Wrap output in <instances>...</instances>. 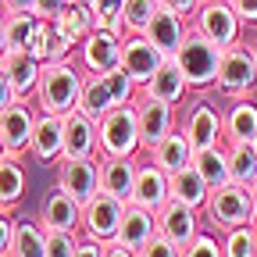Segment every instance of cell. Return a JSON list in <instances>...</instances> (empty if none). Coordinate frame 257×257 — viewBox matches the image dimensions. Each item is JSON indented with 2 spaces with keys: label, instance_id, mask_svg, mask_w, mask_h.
Returning a JSON list of instances; mask_svg holds the SVG:
<instances>
[{
  "label": "cell",
  "instance_id": "6da1fadb",
  "mask_svg": "<svg viewBox=\"0 0 257 257\" xmlns=\"http://www.w3.org/2000/svg\"><path fill=\"white\" fill-rule=\"evenodd\" d=\"M82 72L75 61H47L43 72H40V82H36V96L32 100L40 104V111H50V114H68L75 104H79V89H82Z\"/></svg>",
  "mask_w": 257,
  "mask_h": 257
},
{
  "label": "cell",
  "instance_id": "7a4b0ae2",
  "mask_svg": "<svg viewBox=\"0 0 257 257\" xmlns=\"http://www.w3.org/2000/svg\"><path fill=\"white\" fill-rule=\"evenodd\" d=\"M172 57L179 64V72L186 75V86L189 89H211L214 86L221 50L207 36H200L197 29H186V36H182V43H179V50Z\"/></svg>",
  "mask_w": 257,
  "mask_h": 257
},
{
  "label": "cell",
  "instance_id": "3957f363",
  "mask_svg": "<svg viewBox=\"0 0 257 257\" xmlns=\"http://www.w3.org/2000/svg\"><path fill=\"white\" fill-rule=\"evenodd\" d=\"M96 157H136L140 147V121H136V104H118L96 121Z\"/></svg>",
  "mask_w": 257,
  "mask_h": 257
},
{
  "label": "cell",
  "instance_id": "277c9868",
  "mask_svg": "<svg viewBox=\"0 0 257 257\" xmlns=\"http://www.w3.org/2000/svg\"><path fill=\"white\" fill-rule=\"evenodd\" d=\"M214 89L229 100H243V96H253L257 89V61L253 50L243 43H232L221 50L218 61V75H214Z\"/></svg>",
  "mask_w": 257,
  "mask_h": 257
},
{
  "label": "cell",
  "instance_id": "5b68a950",
  "mask_svg": "<svg viewBox=\"0 0 257 257\" xmlns=\"http://www.w3.org/2000/svg\"><path fill=\"white\" fill-rule=\"evenodd\" d=\"M204 218L214 225V229H236V225H250V221L257 218L250 189L239 186V182H225V186L211 189V193H207V204H204Z\"/></svg>",
  "mask_w": 257,
  "mask_h": 257
},
{
  "label": "cell",
  "instance_id": "8992f818",
  "mask_svg": "<svg viewBox=\"0 0 257 257\" xmlns=\"http://www.w3.org/2000/svg\"><path fill=\"white\" fill-rule=\"evenodd\" d=\"M193 29L207 36L218 50L239 43V32H243V22L236 18V11L229 8V0H204L193 15Z\"/></svg>",
  "mask_w": 257,
  "mask_h": 257
},
{
  "label": "cell",
  "instance_id": "52a82bcc",
  "mask_svg": "<svg viewBox=\"0 0 257 257\" xmlns=\"http://www.w3.org/2000/svg\"><path fill=\"white\" fill-rule=\"evenodd\" d=\"M121 214H125V204L111 193H93V197L82 204V221L79 229L86 232V239L93 243H111L118 236V225H121Z\"/></svg>",
  "mask_w": 257,
  "mask_h": 257
},
{
  "label": "cell",
  "instance_id": "ba28073f",
  "mask_svg": "<svg viewBox=\"0 0 257 257\" xmlns=\"http://www.w3.org/2000/svg\"><path fill=\"white\" fill-rule=\"evenodd\" d=\"M57 189L72 200L86 204L93 193H100V161L96 157H61L57 161Z\"/></svg>",
  "mask_w": 257,
  "mask_h": 257
},
{
  "label": "cell",
  "instance_id": "9c48e42d",
  "mask_svg": "<svg viewBox=\"0 0 257 257\" xmlns=\"http://www.w3.org/2000/svg\"><path fill=\"white\" fill-rule=\"evenodd\" d=\"M79 61L89 75H107L111 68L121 64V36H114L111 29H93L79 40Z\"/></svg>",
  "mask_w": 257,
  "mask_h": 257
},
{
  "label": "cell",
  "instance_id": "30bf717a",
  "mask_svg": "<svg viewBox=\"0 0 257 257\" xmlns=\"http://www.w3.org/2000/svg\"><path fill=\"white\" fill-rule=\"evenodd\" d=\"M136 121H140V147L150 154L168 133H175V107L172 104H161L147 93H136Z\"/></svg>",
  "mask_w": 257,
  "mask_h": 257
},
{
  "label": "cell",
  "instance_id": "8fae6325",
  "mask_svg": "<svg viewBox=\"0 0 257 257\" xmlns=\"http://www.w3.org/2000/svg\"><path fill=\"white\" fill-rule=\"evenodd\" d=\"M179 133L189 140L193 154L221 143V111H218L211 100H197V104L186 111V121H182Z\"/></svg>",
  "mask_w": 257,
  "mask_h": 257
},
{
  "label": "cell",
  "instance_id": "7c38bea8",
  "mask_svg": "<svg viewBox=\"0 0 257 257\" xmlns=\"http://www.w3.org/2000/svg\"><path fill=\"white\" fill-rule=\"evenodd\" d=\"M161 64H165V54H161L143 32H125V36H121V68L133 75L140 86L161 68Z\"/></svg>",
  "mask_w": 257,
  "mask_h": 257
},
{
  "label": "cell",
  "instance_id": "4fadbf2b",
  "mask_svg": "<svg viewBox=\"0 0 257 257\" xmlns=\"http://www.w3.org/2000/svg\"><path fill=\"white\" fill-rule=\"evenodd\" d=\"M29 154L36 157L40 165H57V161L64 157V121H61V114H50V111L36 114Z\"/></svg>",
  "mask_w": 257,
  "mask_h": 257
},
{
  "label": "cell",
  "instance_id": "5bb4252c",
  "mask_svg": "<svg viewBox=\"0 0 257 257\" xmlns=\"http://www.w3.org/2000/svg\"><path fill=\"white\" fill-rule=\"evenodd\" d=\"M172 200V186H168V172H161L154 161H140V168H136V186H133V200L128 204H140L147 211H161Z\"/></svg>",
  "mask_w": 257,
  "mask_h": 257
},
{
  "label": "cell",
  "instance_id": "9a60e30c",
  "mask_svg": "<svg viewBox=\"0 0 257 257\" xmlns=\"http://www.w3.org/2000/svg\"><path fill=\"white\" fill-rule=\"evenodd\" d=\"M0 72L8 75V82L15 89V100H32V96H36L40 72H43V61H36L29 50H8L0 57Z\"/></svg>",
  "mask_w": 257,
  "mask_h": 257
},
{
  "label": "cell",
  "instance_id": "2e32d148",
  "mask_svg": "<svg viewBox=\"0 0 257 257\" xmlns=\"http://www.w3.org/2000/svg\"><path fill=\"white\" fill-rule=\"evenodd\" d=\"M157 232L165 239H172L175 246H186L193 236L200 232V211L182 204V200H168L157 211Z\"/></svg>",
  "mask_w": 257,
  "mask_h": 257
},
{
  "label": "cell",
  "instance_id": "e0dca14e",
  "mask_svg": "<svg viewBox=\"0 0 257 257\" xmlns=\"http://www.w3.org/2000/svg\"><path fill=\"white\" fill-rule=\"evenodd\" d=\"M79 221H82V204L54 186L40 204V225L47 232H75Z\"/></svg>",
  "mask_w": 257,
  "mask_h": 257
},
{
  "label": "cell",
  "instance_id": "ac0fdd59",
  "mask_svg": "<svg viewBox=\"0 0 257 257\" xmlns=\"http://www.w3.org/2000/svg\"><path fill=\"white\" fill-rule=\"evenodd\" d=\"M32 121H36V114H32L29 100H11L4 111H0V133H4V147H8V154H15V157L29 154Z\"/></svg>",
  "mask_w": 257,
  "mask_h": 257
},
{
  "label": "cell",
  "instance_id": "d6986e66",
  "mask_svg": "<svg viewBox=\"0 0 257 257\" xmlns=\"http://www.w3.org/2000/svg\"><path fill=\"white\" fill-rule=\"evenodd\" d=\"M64 121V157H96L100 143H96V121L72 107L68 114H61Z\"/></svg>",
  "mask_w": 257,
  "mask_h": 257
},
{
  "label": "cell",
  "instance_id": "ffe728a7",
  "mask_svg": "<svg viewBox=\"0 0 257 257\" xmlns=\"http://www.w3.org/2000/svg\"><path fill=\"white\" fill-rule=\"evenodd\" d=\"M140 93H147V96H154V100H161V104H172V107H179L182 104V96L189 93V86H186V75L179 72V64H175V57H165V64L140 86Z\"/></svg>",
  "mask_w": 257,
  "mask_h": 257
},
{
  "label": "cell",
  "instance_id": "44dd1931",
  "mask_svg": "<svg viewBox=\"0 0 257 257\" xmlns=\"http://www.w3.org/2000/svg\"><path fill=\"white\" fill-rule=\"evenodd\" d=\"M154 236H157V214L147 211V207H140V204H125V214H121V225H118L114 243H121V246H128V250L136 253Z\"/></svg>",
  "mask_w": 257,
  "mask_h": 257
},
{
  "label": "cell",
  "instance_id": "7402d4cb",
  "mask_svg": "<svg viewBox=\"0 0 257 257\" xmlns=\"http://www.w3.org/2000/svg\"><path fill=\"white\" fill-rule=\"evenodd\" d=\"M100 161V189L118 197L121 204L133 200V186H136V157H96Z\"/></svg>",
  "mask_w": 257,
  "mask_h": 257
},
{
  "label": "cell",
  "instance_id": "603a6c76",
  "mask_svg": "<svg viewBox=\"0 0 257 257\" xmlns=\"http://www.w3.org/2000/svg\"><path fill=\"white\" fill-rule=\"evenodd\" d=\"M143 36H147L161 54H165V57H172V54L179 50L182 36H186V18H179L175 11H168V8L157 4V11L150 15V22H147V29H143Z\"/></svg>",
  "mask_w": 257,
  "mask_h": 257
},
{
  "label": "cell",
  "instance_id": "cb8c5ba5",
  "mask_svg": "<svg viewBox=\"0 0 257 257\" xmlns=\"http://www.w3.org/2000/svg\"><path fill=\"white\" fill-rule=\"evenodd\" d=\"M150 161H154L161 172L175 175V172H182V168L193 165V147H189V140L175 128V133H168L165 140H161V143L150 150Z\"/></svg>",
  "mask_w": 257,
  "mask_h": 257
},
{
  "label": "cell",
  "instance_id": "d4e9b609",
  "mask_svg": "<svg viewBox=\"0 0 257 257\" xmlns=\"http://www.w3.org/2000/svg\"><path fill=\"white\" fill-rule=\"evenodd\" d=\"M253 136H257V104L250 96H243V100L229 104V111L221 114V143L225 140H250L253 143Z\"/></svg>",
  "mask_w": 257,
  "mask_h": 257
},
{
  "label": "cell",
  "instance_id": "484cf974",
  "mask_svg": "<svg viewBox=\"0 0 257 257\" xmlns=\"http://www.w3.org/2000/svg\"><path fill=\"white\" fill-rule=\"evenodd\" d=\"M25 168H22V157L4 154L0 157V211H15V204L25 197Z\"/></svg>",
  "mask_w": 257,
  "mask_h": 257
},
{
  "label": "cell",
  "instance_id": "4316f807",
  "mask_svg": "<svg viewBox=\"0 0 257 257\" xmlns=\"http://www.w3.org/2000/svg\"><path fill=\"white\" fill-rule=\"evenodd\" d=\"M168 186H172V200H182V204H189V207L204 211L211 186L204 182V175L193 168V165L182 168V172H175V175H168Z\"/></svg>",
  "mask_w": 257,
  "mask_h": 257
},
{
  "label": "cell",
  "instance_id": "83f0119b",
  "mask_svg": "<svg viewBox=\"0 0 257 257\" xmlns=\"http://www.w3.org/2000/svg\"><path fill=\"white\" fill-rule=\"evenodd\" d=\"M225 150H229V179L239 186H253L257 182V154L250 140H225Z\"/></svg>",
  "mask_w": 257,
  "mask_h": 257
},
{
  "label": "cell",
  "instance_id": "f1b7e54d",
  "mask_svg": "<svg viewBox=\"0 0 257 257\" xmlns=\"http://www.w3.org/2000/svg\"><path fill=\"white\" fill-rule=\"evenodd\" d=\"M193 168L204 175V182H207L211 189L232 182V179H229V150H225L221 143H214V147H207V150H197V154H193Z\"/></svg>",
  "mask_w": 257,
  "mask_h": 257
},
{
  "label": "cell",
  "instance_id": "f546056e",
  "mask_svg": "<svg viewBox=\"0 0 257 257\" xmlns=\"http://www.w3.org/2000/svg\"><path fill=\"white\" fill-rule=\"evenodd\" d=\"M43 225L32 218H18L11 229V250L8 257H43Z\"/></svg>",
  "mask_w": 257,
  "mask_h": 257
},
{
  "label": "cell",
  "instance_id": "4dcf8cb0",
  "mask_svg": "<svg viewBox=\"0 0 257 257\" xmlns=\"http://www.w3.org/2000/svg\"><path fill=\"white\" fill-rule=\"evenodd\" d=\"M82 114H89L93 121H100L111 107H114V100H111V93H107V86H104V79L100 75H86L82 79V89H79V104H75Z\"/></svg>",
  "mask_w": 257,
  "mask_h": 257
},
{
  "label": "cell",
  "instance_id": "1f68e13d",
  "mask_svg": "<svg viewBox=\"0 0 257 257\" xmlns=\"http://www.w3.org/2000/svg\"><path fill=\"white\" fill-rule=\"evenodd\" d=\"M121 8L125 0H89V15L96 29H111L114 36H125V25H121Z\"/></svg>",
  "mask_w": 257,
  "mask_h": 257
},
{
  "label": "cell",
  "instance_id": "d6a6232c",
  "mask_svg": "<svg viewBox=\"0 0 257 257\" xmlns=\"http://www.w3.org/2000/svg\"><path fill=\"white\" fill-rule=\"evenodd\" d=\"M100 79H104V86H107V93H111L114 107H118V104H133V100H136L140 82H136L133 75H128V72L121 68V64H118V68H111L107 75H100Z\"/></svg>",
  "mask_w": 257,
  "mask_h": 257
},
{
  "label": "cell",
  "instance_id": "836d02e7",
  "mask_svg": "<svg viewBox=\"0 0 257 257\" xmlns=\"http://www.w3.org/2000/svg\"><path fill=\"white\" fill-rule=\"evenodd\" d=\"M36 15H8V50H29V40L36 36Z\"/></svg>",
  "mask_w": 257,
  "mask_h": 257
},
{
  "label": "cell",
  "instance_id": "e575fe53",
  "mask_svg": "<svg viewBox=\"0 0 257 257\" xmlns=\"http://www.w3.org/2000/svg\"><path fill=\"white\" fill-rule=\"evenodd\" d=\"M221 250H225V257H257V250H253V232H250V225H236V229H225Z\"/></svg>",
  "mask_w": 257,
  "mask_h": 257
},
{
  "label": "cell",
  "instance_id": "d590c367",
  "mask_svg": "<svg viewBox=\"0 0 257 257\" xmlns=\"http://www.w3.org/2000/svg\"><path fill=\"white\" fill-rule=\"evenodd\" d=\"M154 11H157V0H125V8H121L125 32H143Z\"/></svg>",
  "mask_w": 257,
  "mask_h": 257
},
{
  "label": "cell",
  "instance_id": "8d00e7d4",
  "mask_svg": "<svg viewBox=\"0 0 257 257\" xmlns=\"http://www.w3.org/2000/svg\"><path fill=\"white\" fill-rule=\"evenodd\" d=\"M57 22H61L64 29H68L75 40H82L86 32H93V29H96V25H93V15H89V8H86V4H72V0H68V8L61 11V18H57Z\"/></svg>",
  "mask_w": 257,
  "mask_h": 257
},
{
  "label": "cell",
  "instance_id": "74e56055",
  "mask_svg": "<svg viewBox=\"0 0 257 257\" xmlns=\"http://www.w3.org/2000/svg\"><path fill=\"white\" fill-rule=\"evenodd\" d=\"M79 243H82L79 239V229L75 232H47L43 236V257H75V246Z\"/></svg>",
  "mask_w": 257,
  "mask_h": 257
},
{
  "label": "cell",
  "instance_id": "f35d334b",
  "mask_svg": "<svg viewBox=\"0 0 257 257\" xmlns=\"http://www.w3.org/2000/svg\"><path fill=\"white\" fill-rule=\"evenodd\" d=\"M182 257H225V250H221V239L214 232H197L182 246Z\"/></svg>",
  "mask_w": 257,
  "mask_h": 257
},
{
  "label": "cell",
  "instance_id": "ab89813d",
  "mask_svg": "<svg viewBox=\"0 0 257 257\" xmlns=\"http://www.w3.org/2000/svg\"><path fill=\"white\" fill-rule=\"evenodd\" d=\"M136 257H182V246H175L172 239H165V236H154L147 246H140L136 250Z\"/></svg>",
  "mask_w": 257,
  "mask_h": 257
},
{
  "label": "cell",
  "instance_id": "60d3db41",
  "mask_svg": "<svg viewBox=\"0 0 257 257\" xmlns=\"http://www.w3.org/2000/svg\"><path fill=\"white\" fill-rule=\"evenodd\" d=\"M229 8L243 25H257V0H229Z\"/></svg>",
  "mask_w": 257,
  "mask_h": 257
},
{
  "label": "cell",
  "instance_id": "b9f144b4",
  "mask_svg": "<svg viewBox=\"0 0 257 257\" xmlns=\"http://www.w3.org/2000/svg\"><path fill=\"white\" fill-rule=\"evenodd\" d=\"M157 4H161V8H168V11H175L179 18H193L204 0H157Z\"/></svg>",
  "mask_w": 257,
  "mask_h": 257
},
{
  "label": "cell",
  "instance_id": "7bdbcfd3",
  "mask_svg": "<svg viewBox=\"0 0 257 257\" xmlns=\"http://www.w3.org/2000/svg\"><path fill=\"white\" fill-rule=\"evenodd\" d=\"M64 8H68V0H36V11H32V15L47 22V18H61Z\"/></svg>",
  "mask_w": 257,
  "mask_h": 257
},
{
  "label": "cell",
  "instance_id": "ee69618b",
  "mask_svg": "<svg viewBox=\"0 0 257 257\" xmlns=\"http://www.w3.org/2000/svg\"><path fill=\"white\" fill-rule=\"evenodd\" d=\"M0 11L4 15H32L36 11V0H0Z\"/></svg>",
  "mask_w": 257,
  "mask_h": 257
},
{
  "label": "cell",
  "instance_id": "f6af8a7d",
  "mask_svg": "<svg viewBox=\"0 0 257 257\" xmlns=\"http://www.w3.org/2000/svg\"><path fill=\"white\" fill-rule=\"evenodd\" d=\"M11 229H15V221L8 218V211H0V257H8V250H11Z\"/></svg>",
  "mask_w": 257,
  "mask_h": 257
},
{
  "label": "cell",
  "instance_id": "bcb514c9",
  "mask_svg": "<svg viewBox=\"0 0 257 257\" xmlns=\"http://www.w3.org/2000/svg\"><path fill=\"white\" fill-rule=\"evenodd\" d=\"M100 257H136L133 250H128V246H121V243H100Z\"/></svg>",
  "mask_w": 257,
  "mask_h": 257
},
{
  "label": "cell",
  "instance_id": "7dc6e473",
  "mask_svg": "<svg viewBox=\"0 0 257 257\" xmlns=\"http://www.w3.org/2000/svg\"><path fill=\"white\" fill-rule=\"evenodd\" d=\"M15 100V89H11V82H8V75L0 72V111H4L8 104Z\"/></svg>",
  "mask_w": 257,
  "mask_h": 257
},
{
  "label": "cell",
  "instance_id": "c3c4849f",
  "mask_svg": "<svg viewBox=\"0 0 257 257\" xmlns=\"http://www.w3.org/2000/svg\"><path fill=\"white\" fill-rule=\"evenodd\" d=\"M75 257H100V243H93V239H82L75 246Z\"/></svg>",
  "mask_w": 257,
  "mask_h": 257
},
{
  "label": "cell",
  "instance_id": "681fc988",
  "mask_svg": "<svg viewBox=\"0 0 257 257\" xmlns=\"http://www.w3.org/2000/svg\"><path fill=\"white\" fill-rule=\"evenodd\" d=\"M8 54V15L0 11V57Z\"/></svg>",
  "mask_w": 257,
  "mask_h": 257
},
{
  "label": "cell",
  "instance_id": "f907efd6",
  "mask_svg": "<svg viewBox=\"0 0 257 257\" xmlns=\"http://www.w3.org/2000/svg\"><path fill=\"white\" fill-rule=\"evenodd\" d=\"M250 232H253V250H257V218L250 221Z\"/></svg>",
  "mask_w": 257,
  "mask_h": 257
},
{
  "label": "cell",
  "instance_id": "816d5d0a",
  "mask_svg": "<svg viewBox=\"0 0 257 257\" xmlns=\"http://www.w3.org/2000/svg\"><path fill=\"white\" fill-rule=\"evenodd\" d=\"M250 197H253V211H257V182L250 186Z\"/></svg>",
  "mask_w": 257,
  "mask_h": 257
},
{
  "label": "cell",
  "instance_id": "f5cc1de1",
  "mask_svg": "<svg viewBox=\"0 0 257 257\" xmlns=\"http://www.w3.org/2000/svg\"><path fill=\"white\" fill-rule=\"evenodd\" d=\"M8 154V147H4V133H0V157H4Z\"/></svg>",
  "mask_w": 257,
  "mask_h": 257
},
{
  "label": "cell",
  "instance_id": "db71d44e",
  "mask_svg": "<svg viewBox=\"0 0 257 257\" xmlns=\"http://www.w3.org/2000/svg\"><path fill=\"white\" fill-rule=\"evenodd\" d=\"M72 4H86V8H89V0H72Z\"/></svg>",
  "mask_w": 257,
  "mask_h": 257
},
{
  "label": "cell",
  "instance_id": "11a10c76",
  "mask_svg": "<svg viewBox=\"0 0 257 257\" xmlns=\"http://www.w3.org/2000/svg\"><path fill=\"white\" fill-rule=\"evenodd\" d=\"M250 50H253V61H257V43H253V47H250Z\"/></svg>",
  "mask_w": 257,
  "mask_h": 257
},
{
  "label": "cell",
  "instance_id": "9f6ffc18",
  "mask_svg": "<svg viewBox=\"0 0 257 257\" xmlns=\"http://www.w3.org/2000/svg\"><path fill=\"white\" fill-rule=\"evenodd\" d=\"M253 154H257V136H253Z\"/></svg>",
  "mask_w": 257,
  "mask_h": 257
}]
</instances>
